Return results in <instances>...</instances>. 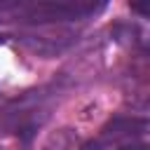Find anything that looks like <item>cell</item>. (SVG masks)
<instances>
[{
  "label": "cell",
  "mask_w": 150,
  "mask_h": 150,
  "mask_svg": "<svg viewBox=\"0 0 150 150\" xmlns=\"http://www.w3.org/2000/svg\"><path fill=\"white\" fill-rule=\"evenodd\" d=\"M131 9L141 16H145L148 14V0H131Z\"/></svg>",
  "instance_id": "277c9868"
},
{
  "label": "cell",
  "mask_w": 150,
  "mask_h": 150,
  "mask_svg": "<svg viewBox=\"0 0 150 150\" xmlns=\"http://www.w3.org/2000/svg\"><path fill=\"white\" fill-rule=\"evenodd\" d=\"M21 0H0V9H7V7H14V5H19Z\"/></svg>",
  "instance_id": "8992f818"
},
{
  "label": "cell",
  "mask_w": 150,
  "mask_h": 150,
  "mask_svg": "<svg viewBox=\"0 0 150 150\" xmlns=\"http://www.w3.org/2000/svg\"><path fill=\"white\" fill-rule=\"evenodd\" d=\"M148 129V122L143 117H115L112 122H108L101 129V136L96 141H91L89 145H84V150H101L110 143H120L127 138H134L136 134H143Z\"/></svg>",
  "instance_id": "7a4b0ae2"
},
{
  "label": "cell",
  "mask_w": 150,
  "mask_h": 150,
  "mask_svg": "<svg viewBox=\"0 0 150 150\" xmlns=\"http://www.w3.org/2000/svg\"><path fill=\"white\" fill-rule=\"evenodd\" d=\"M117 150H148L143 143H134V145H120Z\"/></svg>",
  "instance_id": "5b68a950"
},
{
  "label": "cell",
  "mask_w": 150,
  "mask_h": 150,
  "mask_svg": "<svg viewBox=\"0 0 150 150\" xmlns=\"http://www.w3.org/2000/svg\"><path fill=\"white\" fill-rule=\"evenodd\" d=\"M108 0H38L28 9L30 21H73L98 14Z\"/></svg>",
  "instance_id": "6da1fadb"
},
{
  "label": "cell",
  "mask_w": 150,
  "mask_h": 150,
  "mask_svg": "<svg viewBox=\"0 0 150 150\" xmlns=\"http://www.w3.org/2000/svg\"><path fill=\"white\" fill-rule=\"evenodd\" d=\"M40 150H77V136H73L68 129H59L45 141Z\"/></svg>",
  "instance_id": "3957f363"
}]
</instances>
